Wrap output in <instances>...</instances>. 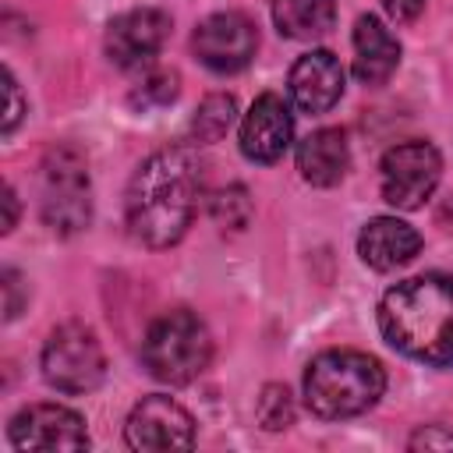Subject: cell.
Listing matches in <instances>:
<instances>
[{
  "label": "cell",
  "mask_w": 453,
  "mask_h": 453,
  "mask_svg": "<svg viewBox=\"0 0 453 453\" xmlns=\"http://www.w3.org/2000/svg\"><path fill=\"white\" fill-rule=\"evenodd\" d=\"M202 191V166L198 156L184 145L152 152L131 177L124 216L134 241L145 248H170L177 244L195 216Z\"/></svg>",
  "instance_id": "obj_1"
},
{
  "label": "cell",
  "mask_w": 453,
  "mask_h": 453,
  "mask_svg": "<svg viewBox=\"0 0 453 453\" xmlns=\"http://www.w3.org/2000/svg\"><path fill=\"white\" fill-rule=\"evenodd\" d=\"M42 379L67 396L92 393L106 379V354L96 333L81 322L53 329L42 347Z\"/></svg>",
  "instance_id": "obj_6"
},
{
  "label": "cell",
  "mask_w": 453,
  "mask_h": 453,
  "mask_svg": "<svg viewBox=\"0 0 453 453\" xmlns=\"http://www.w3.org/2000/svg\"><path fill=\"white\" fill-rule=\"evenodd\" d=\"M124 439L131 449H191L195 418L170 396H145L131 407Z\"/></svg>",
  "instance_id": "obj_10"
},
{
  "label": "cell",
  "mask_w": 453,
  "mask_h": 453,
  "mask_svg": "<svg viewBox=\"0 0 453 453\" xmlns=\"http://www.w3.org/2000/svg\"><path fill=\"white\" fill-rule=\"evenodd\" d=\"M166 39H170V18L156 7H134L110 21L106 57L117 67H142L163 50Z\"/></svg>",
  "instance_id": "obj_11"
},
{
  "label": "cell",
  "mask_w": 453,
  "mask_h": 453,
  "mask_svg": "<svg viewBox=\"0 0 453 453\" xmlns=\"http://www.w3.org/2000/svg\"><path fill=\"white\" fill-rule=\"evenodd\" d=\"M4 205H7V219H4V234H7V230H14V219H18V195L11 184L4 188Z\"/></svg>",
  "instance_id": "obj_26"
},
{
  "label": "cell",
  "mask_w": 453,
  "mask_h": 453,
  "mask_svg": "<svg viewBox=\"0 0 453 453\" xmlns=\"http://www.w3.org/2000/svg\"><path fill=\"white\" fill-rule=\"evenodd\" d=\"M290 99L304 113H329L343 96V67L329 50H308L290 67Z\"/></svg>",
  "instance_id": "obj_13"
},
{
  "label": "cell",
  "mask_w": 453,
  "mask_h": 453,
  "mask_svg": "<svg viewBox=\"0 0 453 453\" xmlns=\"http://www.w3.org/2000/svg\"><path fill=\"white\" fill-rule=\"evenodd\" d=\"M379 329L421 365H453V273H421L389 287L379 301Z\"/></svg>",
  "instance_id": "obj_2"
},
{
  "label": "cell",
  "mask_w": 453,
  "mask_h": 453,
  "mask_svg": "<svg viewBox=\"0 0 453 453\" xmlns=\"http://www.w3.org/2000/svg\"><path fill=\"white\" fill-rule=\"evenodd\" d=\"M4 290H7V308H4V315L14 319V315H18V273H14V269L4 273Z\"/></svg>",
  "instance_id": "obj_25"
},
{
  "label": "cell",
  "mask_w": 453,
  "mask_h": 453,
  "mask_svg": "<svg viewBox=\"0 0 453 453\" xmlns=\"http://www.w3.org/2000/svg\"><path fill=\"white\" fill-rule=\"evenodd\" d=\"M421 7H425V0H382V11L393 18V21H414L418 14H421Z\"/></svg>",
  "instance_id": "obj_24"
},
{
  "label": "cell",
  "mask_w": 453,
  "mask_h": 453,
  "mask_svg": "<svg viewBox=\"0 0 453 453\" xmlns=\"http://www.w3.org/2000/svg\"><path fill=\"white\" fill-rule=\"evenodd\" d=\"M350 166V149H347V134L340 127H322L311 131L301 145H297V170L308 184L315 188H333L343 180Z\"/></svg>",
  "instance_id": "obj_16"
},
{
  "label": "cell",
  "mask_w": 453,
  "mask_h": 453,
  "mask_svg": "<svg viewBox=\"0 0 453 453\" xmlns=\"http://www.w3.org/2000/svg\"><path fill=\"white\" fill-rule=\"evenodd\" d=\"M4 96H7V110H4V134H11L21 120V88L14 81V74L4 67Z\"/></svg>",
  "instance_id": "obj_23"
},
{
  "label": "cell",
  "mask_w": 453,
  "mask_h": 453,
  "mask_svg": "<svg viewBox=\"0 0 453 453\" xmlns=\"http://www.w3.org/2000/svg\"><path fill=\"white\" fill-rule=\"evenodd\" d=\"M7 435H11L14 449H32V453L88 446L85 418L60 403H32V407L18 411L7 425Z\"/></svg>",
  "instance_id": "obj_9"
},
{
  "label": "cell",
  "mask_w": 453,
  "mask_h": 453,
  "mask_svg": "<svg viewBox=\"0 0 453 453\" xmlns=\"http://www.w3.org/2000/svg\"><path fill=\"white\" fill-rule=\"evenodd\" d=\"M396 64H400L396 35L375 14H361L354 25V78L368 88H379L389 81Z\"/></svg>",
  "instance_id": "obj_15"
},
{
  "label": "cell",
  "mask_w": 453,
  "mask_h": 453,
  "mask_svg": "<svg viewBox=\"0 0 453 453\" xmlns=\"http://www.w3.org/2000/svg\"><path fill=\"white\" fill-rule=\"evenodd\" d=\"M191 50L195 57L216 71V74H234L241 67L251 64L255 50H258V32L251 25L248 14L241 11H219V14H209L195 35H191Z\"/></svg>",
  "instance_id": "obj_8"
},
{
  "label": "cell",
  "mask_w": 453,
  "mask_h": 453,
  "mask_svg": "<svg viewBox=\"0 0 453 453\" xmlns=\"http://www.w3.org/2000/svg\"><path fill=\"white\" fill-rule=\"evenodd\" d=\"M386 372L361 350H322L304 372V403L315 418L343 421L379 403Z\"/></svg>",
  "instance_id": "obj_3"
},
{
  "label": "cell",
  "mask_w": 453,
  "mask_h": 453,
  "mask_svg": "<svg viewBox=\"0 0 453 453\" xmlns=\"http://www.w3.org/2000/svg\"><path fill=\"white\" fill-rule=\"evenodd\" d=\"M411 449H453V432L442 425H425L411 435Z\"/></svg>",
  "instance_id": "obj_22"
},
{
  "label": "cell",
  "mask_w": 453,
  "mask_h": 453,
  "mask_svg": "<svg viewBox=\"0 0 453 453\" xmlns=\"http://www.w3.org/2000/svg\"><path fill=\"white\" fill-rule=\"evenodd\" d=\"M294 138V113L276 92H262L241 120V152L251 163H276Z\"/></svg>",
  "instance_id": "obj_12"
},
{
  "label": "cell",
  "mask_w": 453,
  "mask_h": 453,
  "mask_svg": "<svg viewBox=\"0 0 453 453\" xmlns=\"http://www.w3.org/2000/svg\"><path fill=\"white\" fill-rule=\"evenodd\" d=\"M42 219L50 230L71 237L92 219L88 170L78 149H50L42 156Z\"/></svg>",
  "instance_id": "obj_5"
},
{
  "label": "cell",
  "mask_w": 453,
  "mask_h": 453,
  "mask_svg": "<svg viewBox=\"0 0 453 453\" xmlns=\"http://www.w3.org/2000/svg\"><path fill=\"white\" fill-rule=\"evenodd\" d=\"M177 74L173 71H149L145 78H142V85L131 92V103L134 106H166V103H173L177 99Z\"/></svg>",
  "instance_id": "obj_21"
},
{
  "label": "cell",
  "mask_w": 453,
  "mask_h": 453,
  "mask_svg": "<svg viewBox=\"0 0 453 453\" xmlns=\"http://www.w3.org/2000/svg\"><path fill=\"white\" fill-rule=\"evenodd\" d=\"M442 177V156L432 142H403L382 156L379 184L393 209H421Z\"/></svg>",
  "instance_id": "obj_7"
},
{
  "label": "cell",
  "mask_w": 453,
  "mask_h": 453,
  "mask_svg": "<svg viewBox=\"0 0 453 453\" xmlns=\"http://www.w3.org/2000/svg\"><path fill=\"white\" fill-rule=\"evenodd\" d=\"M234 113H237L234 96H226V92H212V96H205V99L198 103L195 117H191V138H195L198 145H212V142H219V138L230 131Z\"/></svg>",
  "instance_id": "obj_18"
},
{
  "label": "cell",
  "mask_w": 453,
  "mask_h": 453,
  "mask_svg": "<svg viewBox=\"0 0 453 453\" xmlns=\"http://www.w3.org/2000/svg\"><path fill=\"white\" fill-rule=\"evenodd\" d=\"M255 414H258V425L265 432H283L287 425H294V396H290V389L280 386V382H269L262 389V396H258V411Z\"/></svg>",
  "instance_id": "obj_20"
},
{
  "label": "cell",
  "mask_w": 453,
  "mask_h": 453,
  "mask_svg": "<svg viewBox=\"0 0 453 453\" xmlns=\"http://www.w3.org/2000/svg\"><path fill=\"white\" fill-rule=\"evenodd\" d=\"M209 357H212V336L205 322L188 308L159 315L142 340V361L149 375L166 386H184L198 379L209 368Z\"/></svg>",
  "instance_id": "obj_4"
},
{
  "label": "cell",
  "mask_w": 453,
  "mask_h": 453,
  "mask_svg": "<svg viewBox=\"0 0 453 453\" xmlns=\"http://www.w3.org/2000/svg\"><path fill=\"white\" fill-rule=\"evenodd\" d=\"M209 212H212L216 226H223V230H244L251 223L255 205H251V195H248L244 184H230V188H223V191L212 195Z\"/></svg>",
  "instance_id": "obj_19"
},
{
  "label": "cell",
  "mask_w": 453,
  "mask_h": 453,
  "mask_svg": "<svg viewBox=\"0 0 453 453\" xmlns=\"http://www.w3.org/2000/svg\"><path fill=\"white\" fill-rule=\"evenodd\" d=\"M273 21L287 39H322L336 21V0H273Z\"/></svg>",
  "instance_id": "obj_17"
},
{
  "label": "cell",
  "mask_w": 453,
  "mask_h": 453,
  "mask_svg": "<svg viewBox=\"0 0 453 453\" xmlns=\"http://www.w3.org/2000/svg\"><path fill=\"white\" fill-rule=\"evenodd\" d=\"M418 251H421V234L411 223L396 219V216H375L357 234V255H361V262L372 265V269H379V273H389V269L407 265Z\"/></svg>",
  "instance_id": "obj_14"
}]
</instances>
